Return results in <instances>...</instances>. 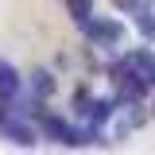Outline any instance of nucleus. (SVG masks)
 Wrapping results in <instances>:
<instances>
[{
	"label": "nucleus",
	"mask_w": 155,
	"mask_h": 155,
	"mask_svg": "<svg viewBox=\"0 0 155 155\" xmlns=\"http://www.w3.org/2000/svg\"><path fill=\"white\" fill-rule=\"evenodd\" d=\"M27 85H31V97H35V101H43V97L54 93V74H51V70H31Z\"/></svg>",
	"instance_id": "obj_7"
},
{
	"label": "nucleus",
	"mask_w": 155,
	"mask_h": 155,
	"mask_svg": "<svg viewBox=\"0 0 155 155\" xmlns=\"http://www.w3.org/2000/svg\"><path fill=\"white\" fill-rule=\"evenodd\" d=\"M35 124H39V132L47 136V140H54V143H62V147H81V143H85L81 128L66 124V120H62V116H54V113H39Z\"/></svg>",
	"instance_id": "obj_2"
},
{
	"label": "nucleus",
	"mask_w": 155,
	"mask_h": 155,
	"mask_svg": "<svg viewBox=\"0 0 155 155\" xmlns=\"http://www.w3.org/2000/svg\"><path fill=\"white\" fill-rule=\"evenodd\" d=\"M19 85H23L19 70L12 66V62H0V93H4V101H16V97H19Z\"/></svg>",
	"instance_id": "obj_6"
},
{
	"label": "nucleus",
	"mask_w": 155,
	"mask_h": 155,
	"mask_svg": "<svg viewBox=\"0 0 155 155\" xmlns=\"http://www.w3.org/2000/svg\"><path fill=\"white\" fill-rule=\"evenodd\" d=\"M0 132L8 136L16 147H35L39 136H43V132H39V124H31V120H27V124H23V120H0Z\"/></svg>",
	"instance_id": "obj_4"
},
{
	"label": "nucleus",
	"mask_w": 155,
	"mask_h": 155,
	"mask_svg": "<svg viewBox=\"0 0 155 155\" xmlns=\"http://www.w3.org/2000/svg\"><path fill=\"white\" fill-rule=\"evenodd\" d=\"M124 62H128L147 85H155V51H151V47H136V51H128Z\"/></svg>",
	"instance_id": "obj_5"
},
{
	"label": "nucleus",
	"mask_w": 155,
	"mask_h": 155,
	"mask_svg": "<svg viewBox=\"0 0 155 155\" xmlns=\"http://www.w3.org/2000/svg\"><path fill=\"white\" fill-rule=\"evenodd\" d=\"M81 31H85V39L93 43V47H116L120 39H124V23H116V19L109 16H93L81 23Z\"/></svg>",
	"instance_id": "obj_3"
},
{
	"label": "nucleus",
	"mask_w": 155,
	"mask_h": 155,
	"mask_svg": "<svg viewBox=\"0 0 155 155\" xmlns=\"http://www.w3.org/2000/svg\"><path fill=\"white\" fill-rule=\"evenodd\" d=\"M109 74H113V81H116V89H120V105H124V109H128V105H140V101L147 97V89H151V85H147L143 78L136 74V70H132V66H128V62H124V58H120V62H113V66H109Z\"/></svg>",
	"instance_id": "obj_1"
},
{
	"label": "nucleus",
	"mask_w": 155,
	"mask_h": 155,
	"mask_svg": "<svg viewBox=\"0 0 155 155\" xmlns=\"http://www.w3.org/2000/svg\"><path fill=\"white\" fill-rule=\"evenodd\" d=\"M66 4V12L74 16V23H85V19H93L97 12H93V0H62Z\"/></svg>",
	"instance_id": "obj_8"
}]
</instances>
